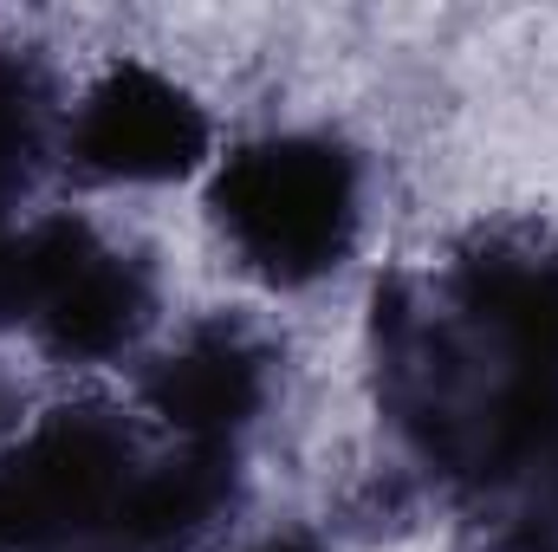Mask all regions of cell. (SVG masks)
Returning a JSON list of instances; mask_svg holds the SVG:
<instances>
[{
	"label": "cell",
	"mask_w": 558,
	"mask_h": 552,
	"mask_svg": "<svg viewBox=\"0 0 558 552\" xmlns=\"http://www.w3.org/2000/svg\"><path fill=\"white\" fill-rule=\"evenodd\" d=\"M234 241L279 279L331 267L351 235V169L325 143H267L221 176Z\"/></svg>",
	"instance_id": "6da1fadb"
},
{
	"label": "cell",
	"mask_w": 558,
	"mask_h": 552,
	"mask_svg": "<svg viewBox=\"0 0 558 552\" xmlns=\"http://www.w3.org/2000/svg\"><path fill=\"white\" fill-rule=\"evenodd\" d=\"M124 501V442L105 422L65 416L0 468V547L52 540Z\"/></svg>",
	"instance_id": "7a4b0ae2"
},
{
	"label": "cell",
	"mask_w": 558,
	"mask_h": 552,
	"mask_svg": "<svg viewBox=\"0 0 558 552\" xmlns=\"http://www.w3.org/2000/svg\"><path fill=\"white\" fill-rule=\"evenodd\" d=\"M202 111L143 65H118L78 118V156L98 176H175L202 156Z\"/></svg>",
	"instance_id": "3957f363"
},
{
	"label": "cell",
	"mask_w": 558,
	"mask_h": 552,
	"mask_svg": "<svg viewBox=\"0 0 558 552\" xmlns=\"http://www.w3.org/2000/svg\"><path fill=\"white\" fill-rule=\"evenodd\" d=\"M260 391H267V384H260L254 351H241V345H228V338L189 345V351L169 358V364L156 371V384H149L156 410L169 416L175 429H189V435H221V429L247 422V416L260 410Z\"/></svg>",
	"instance_id": "277c9868"
},
{
	"label": "cell",
	"mask_w": 558,
	"mask_h": 552,
	"mask_svg": "<svg viewBox=\"0 0 558 552\" xmlns=\"http://www.w3.org/2000/svg\"><path fill=\"white\" fill-rule=\"evenodd\" d=\"M221 501H228V461L215 448H195V455L131 481L124 501H118V520H124V533L162 547V540H182V533L208 527V514Z\"/></svg>",
	"instance_id": "5b68a950"
},
{
	"label": "cell",
	"mask_w": 558,
	"mask_h": 552,
	"mask_svg": "<svg viewBox=\"0 0 558 552\" xmlns=\"http://www.w3.org/2000/svg\"><path fill=\"white\" fill-rule=\"evenodd\" d=\"M474 299L507 332V345L533 377H558V267H533V261L474 267Z\"/></svg>",
	"instance_id": "8992f818"
},
{
	"label": "cell",
	"mask_w": 558,
	"mask_h": 552,
	"mask_svg": "<svg viewBox=\"0 0 558 552\" xmlns=\"http://www.w3.org/2000/svg\"><path fill=\"white\" fill-rule=\"evenodd\" d=\"M143 292L137 279L124 274L111 254H92L72 286L46 305V325H52V345L59 351H78V358H98V351H118L131 332H137Z\"/></svg>",
	"instance_id": "52a82bcc"
},
{
	"label": "cell",
	"mask_w": 558,
	"mask_h": 552,
	"mask_svg": "<svg viewBox=\"0 0 558 552\" xmlns=\"http://www.w3.org/2000/svg\"><path fill=\"white\" fill-rule=\"evenodd\" d=\"M26 149H33V85L26 72L0 65V182L20 176Z\"/></svg>",
	"instance_id": "ba28073f"
},
{
	"label": "cell",
	"mask_w": 558,
	"mask_h": 552,
	"mask_svg": "<svg viewBox=\"0 0 558 552\" xmlns=\"http://www.w3.org/2000/svg\"><path fill=\"white\" fill-rule=\"evenodd\" d=\"M260 552H312V547H292V540H286V547H260Z\"/></svg>",
	"instance_id": "9c48e42d"
}]
</instances>
